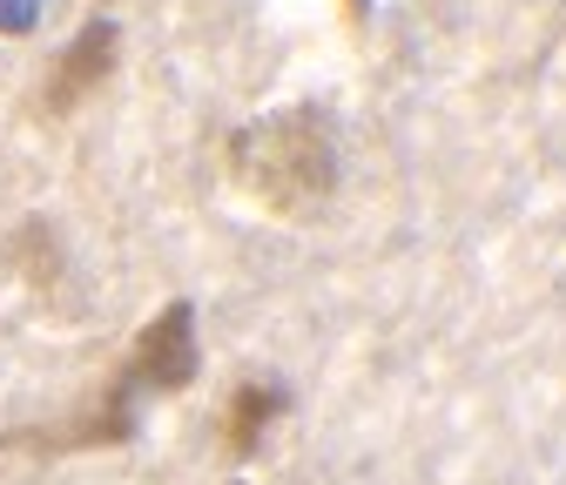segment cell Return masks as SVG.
I'll return each instance as SVG.
<instances>
[{
  "label": "cell",
  "instance_id": "obj_2",
  "mask_svg": "<svg viewBox=\"0 0 566 485\" xmlns=\"http://www.w3.org/2000/svg\"><path fill=\"white\" fill-rule=\"evenodd\" d=\"M189 371H196V310L176 297L149 330L135 337V365L115 378V391L102 398V419H88V425H75V432H54L48 445H108V439H122L128 432V419H135V391H182L189 384Z\"/></svg>",
  "mask_w": 566,
  "mask_h": 485
},
{
  "label": "cell",
  "instance_id": "obj_4",
  "mask_svg": "<svg viewBox=\"0 0 566 485\" xmlns=\"http://www.w3.org/2000/svg\"><path fill=\"white\" fill-rule=\"evenodd\" d=\"M276 411H283V391H276V384H243V391L230 398V452H250Z\"/></svg>",
  "mask_w": 566,
  "mask_h": 485
},
{
  "label": "cell",
  "instance_id": "obj_1",
  "mask_svg": "<svg viewBox=\"0 0 566 485\" xmlns=\"http://www.w3.org/2000/svg\"><path fill=\"white\" fill-rule=\"evenodd\" d=\"M230 169L270 210H311V202H324L337 182V149H331L324 108H283V115L243 128L230 143Z\"/></svg>",
  "mask_w": 566,
  "mask_h": 485
},
{
  "label": "cell",
  "instance_id": "obj_5",
  "mask_svg": "<svg viewBox=\"0 0 566 485\" xmlns=\"http://www.w3.org/2000/svg\"><path fill=\"white\" fill-rule=\"evenodd\" d=\"M41 14V0H0V34H28Z\"/></svg>",
  "mask_w": 566,
  "mask_h": 485
},
{
  "label": "cell",
  "instance_id": "obj_3",
  "mask_svg": "<svg viewBox=\"0 0 566 485\" xmlns=\"http://www.w3.org/2000/svg\"><path fill=\"white\" fill-rule=\"evenodd\" d=\"M108 54H115V28H108V21H88V28H82V41L67 48V54H61V67H54V95H48V108H67L88 82H102Z\"/></svg>",
  "mask_w": 566,
  "mask_h": 485
}]
</instances>
